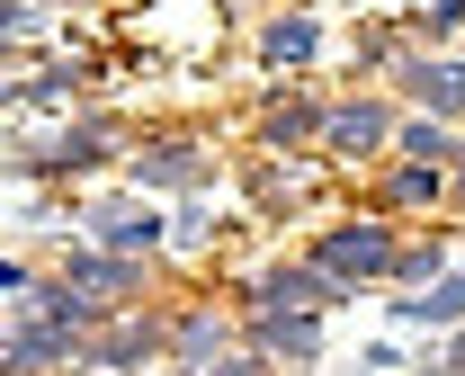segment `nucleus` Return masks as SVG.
Instances as JSON below:
<instances>
[{
    "label": "nucleus",
    "instance_id": "13",
    "mask_svg": "<svg viewBox=\"0 0 465 376\" xmlns=\"http://www.w3.org/2000/svg\"><path fill=\"white\" fill-rule=\"evenodd\" d=\"M232 350V322H224V305H197V313H179L171 322V368H188V376H206L215 359Z\"/></svg>",
    "mask_w": 465,
    "mask_h": 376
},
{
    "label": "nucleus",
    "instance_id": "9",
    "mask_svg": "<svg viewBox=\"0 0 465 376\" xmlns=\"http://www.w3.org/2000/svg\"><path fill=\"white\" fill-rule=\"evenodd\" d=\"M242 341L260 350V359H278V368H313L322 359V313H242Z\"/></svg>",
    "mask_w": 465,
    "mask_h": 376
},
{
    "label": "nucleus",
    "instance_id": "15",
    "mask_svg": "<svg viewBox=\"0 0 465 376\" xmlns=\"http://www.w3.org/2000/svg\"><path fill=\"white\" fill-rule=\"evenodd\" d=\"M322 54V18H313V9H287V18H269V27H260V63H278V72H304V63Z\"/></svg>",
    "mask_w": 465,
    "mask_h": 376
},
{
    "label": "nucleus",
    "instance_id": "16",
    "mask_svg": "<svg viewBox=\"0 0 465 376\" xmlns=\"http://www.w3.org/2000/svg\"><path fill=\"white\" fill-rule=\"evenodd\" d=\"M439 197H457V162H403V153H394L385 206H439Z\"/></svg>",
    "mask_w": 465,
    "mask_h": 376
},
{
    "label": "nucleus",
    "instance_id": "18",
    "mask_svg": "<svg viewBox=\"0 0 465 376\" xmlns=\"http://www.w3.org/2000/svg\"><path fill=\"white\" fill-rule=\"evenodd\" d=\"M242 180H251V197H260V206H295V197H304V171H295V153H260Z\"/></svg>",
    "mask_w": 465,
    "mask_h": 376
},
{
    "label": "nucleus",
    "instance_id": "23",
    "mask_svg": "<svg viewBox=\"0 0 465 376\" xmlns=\"http://www.w3.org/2000/svg\"><path fill=\"white\" fill-rule=\"evenodd\" d=\"M36 27H45V18H36L27 0H9V9H0V36H36Z\"/></svg>",
    "mask_w": 465,
    "mask_h": 376
},
{
    "label": "nucleus",
    "instance_id": "24",
    "mask_svg": "<svg viewBox=\"0 0 465 376\" xmlns=\"http://www.w3.org/2000/svg\"><path fill=\"white\" fill-rule=\"evenodd\" d=\"M457 206H465V162H457Z\"/></svg>",
    "mask_w": 465,
    "mask_h": 376
},
{
    "label": "nucleus",
    "instance_id": "3",
    "mask_svg": "<svg viewBox=\"0 0 465 376\" xmlns=\"http://www.w3.org/2000/svg\"><path fill=\"white\" fill-rule=\"evenodd\" d=\"M81 242H108V251H134V260H162L171 242V215H162V197H90L81 206Z\"/></svg>",
    "mask_w": 465,
    "mask_h": 376
},
{
    "label": "nucleus",
    "instance_id": "4",
    "mask_svg": "<svg viewBox=\"0 0 465 376\" xmlns=\"http://www.w3.org/2000/svg\"><path fill=\"white\" fill-rule=\"evenodd\" d=\"M341 296H349V287L322 269V260H278V269H260L232 305H242V313H331Z\"/></svg>",
    "mask_w": 465,
    "mask_h": 376
},
{
    "label": "nucleus",
    "instance_id": "11",
    "mask_svg": "<svg viewBox=\"0 0 465 376\" xmlns=\"http://www.w3.org/2000/svg\"><path fill=\"white\" fill-rule=\"evenodd\" d=\"M63 278L90 287V296H108V305H134L143 260H134V251H108V242H72V251H63Z\"/></svg>",
    "mask_w": 465,
    "mask_h": 376
},
{
    "label": "nucleus",
    "instance_id": "10",
    "mask_svg": "<svg viewBox=\"0 0 465 376\" xmlns=\"http://www.w3.org/2000/svg\"><path fill=\"white\" fill-rule=\"evenodd\" d=\"M81 341L90 331H63V322H9V341H0V376H54L81 359Z\"/></svg>",
    "mask_w": 465,
    "mask_h": 376
},
{
    "label": "nucleus",
    "instance_id": "21",
    "mask_svg": "<svg viewBox=\"0 0 465 376\" xmlns=\"http://www.w3.org/2000/svg\"><path fill=\"white\" fill-rule=\"evenodd\" d=\"M269 368H278V359H260V350L242 341V350H224V359H215V368H206V376H269Z\"/></svg>",
    "mask_w": 465,
    "mask_h": 376
},
{
    "label": "nucleus",
    "instance_id": "7",
    "mask_svg": "<svg viewBox=\"0 0 465 376\" xmlns=\"http://www.w3.org/2000/svg\"><path fill=\"white\" fill-rule=\"evenodd\" d=\"M134 188H143V197H206V188H215V153L188 143V134H171V143L134 153Z\"/></svg>",
    "mask_w": 465,
    "mask_h": 376
},
{
    "label": "nucleus",
    "instance_id": "22",
    "mask_svg": "<svg viewBox=\"0 0 465 376\" xmlns=\"http://www.w3.org/2000/svg\"><path fill=\"white\" fill-rule=\"evenodd\" d=\"M171 224H179V242H224V224H215V215H206V206H179Z\"/></svg>",
    "mask_w": 465,
    "mask_h": 376
},
{
    "label": "nucleus",
    "instance_id": "12",
    "mask_svg": "<svg viewBox=\"0 0 465 376\" xmlns=\"http://www.w3.org/2000/svg\"><path fill=\"white\" fill-rule=\"evenodd\" d=\"M322 117H331V108H322V99H313V90H269V108H260V153H295V143H313V134H322Z\"/></svg>",
    "mask_w": 465,
    "mask_h": 376
},
{
    "label": "nucleus",
    "instance_id": "6",
    "mask_svg": "<svg viewBox=\"0 0 465 376\" xmlns=\"http://www.w3.org/2000/svg\"><path fill=\"white\" fill-rule=\"evenodd\" d=\"M108 153H116V125L81 117V125H63V134H45V143H27L9 171H18V180H72V171H99Z\"/></svg>",
    "mask_w": 465,
    "mask_h": 376
},
{
    "label": "nucleus",
    "instance_id": "19",
    "mask_svg": "<svg viewBox=\"0 0 465 376\" xmlns=\"http://www.w3.org/2000/svg\"><path fill=\"white\" fill-rule=\"evenodd\" d=\"M99 72L90 63H54V72H36V81H18V99H72V90H90Z\"/></svg>",
    "mask_w": 465,
    "mask_h": 376
},
{
    "label": "nucleus",
    "instance_id": "5",
    "mask_svg": "<svg viewBox=\"0 0 465 376\" xmlns=\"http://www.w3.org/2000/svg\"><path fill=\"white\" fill-rule=\"evenodd\" d=\"M394 81H403V99L420 117L465 125V54H448V45H403L394 54Z\"/></svg>",
    "mask_w": 465,
    "mask_h": 376
},
{
    "label": "nucleus",
    "instance_id": "20",
    "mask_svg": "<svg viewBox=\"0 0 465 376\" xmlns=\"http://www.w3.org/2000/svg\"><path fill=\"white\" fill-rule=\"evenodd\" d=\"M411 376H465V322L448 331V341H430V359H420Z\"/></svg>",
    "mask_w": 465,
    "mask_h": 376
},
{
    "label": "nucleus",
    "instance_id": "17",
    "mask_svg": "<svg viewBox=\"0 0 465 376\" xmlns=\"http://www.w3.org/2000/svg\"><path fill=\"white\" fill-rule=\"evenodd\" d=\"M448 260H457V242H448V224H439V233H420V242L394 251V278H403V287H430V278H448Z\"/></svg>",
    "mask_w": 465,
    "mask_h": 376
},
{
    "label": "nucleus",
    "instance_id": "8",
    "mask_svg": "<svg viewBox=\"0 0 465 376\" xmlns=\"http://www.w3.org/2000/svg\"><path fill=\"white\" fill-rule=\"evenodd\" d=\"M394 134H403V125H394V108H385V99H367V90H358V99H341V108L322 117V143H331L341 162H385V153H394Z\"/></svg>",
    "mask_w": 465,
    "mask_h": 376
},
{
    "label": "nucleus",
    "instance_id": "14",
    "mask_svg": "<svg viewBox=\"0 0 465 376\" xmlns=\"http://www.w3.org/2000/svg\"><path fill=\"white\" fill-rule=\"evenodd\" d=\"M394 322H403V331H457L465 322V269L430 278L420 296H394Z\"/></svg>",
    "mask_w": 465,
    "mask_h": 376
},
{
    "label": "nucleus",
    "instance_id": "1",
    "mask_svg": "<svg viewBox=\"0 0 465 376\" xmlns=\"http://www.w3.org/2000/svg\"><path fill=\"white\" fill-rule=\"evenodd\" d=\"M394 251H403L394 224H367V215H358V224H322V233L304 242V260H322L349 296H367L376 278H394Z\"/></svg>",
    "mask_w": 465,
    "mask_h": 376
},
{
    "label": "nucleus",
    "instance_id": "2",
    "mask_svg": "<svg viewBox=\"0 0 465 376\" xmlns=\"http://www.w3.org/2000/svg\"><path fill=\"white\" fill-rule=\"evenodd\" d=\"M153 359H171V322H162V313H143V305H116L108 331H99V341H81L72 376H134V368H153Z\"/></svg>",
    "mask_w": 465,
    "mask_h": 376
}]
</instances>
